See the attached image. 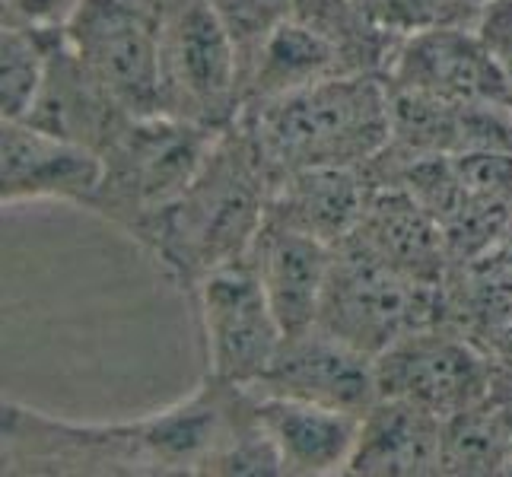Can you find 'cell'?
I'll return each instance as SVG.
<instances>
[{
    "label": "cell",
    "mask_w": 512,
    "mask_h": 477,
    "mask_svg": "<svg viewBox=\"0 0 512 477\" xmlns=\"http://www.w3.org/2000/svg\"><path fill=\"white\" fill-rule=\"evenodd\" d=\"M274 182L277 172L236 121L217 137L179 201L166 207L137 242L153 252L175 287L194 293L210 271L249 258L268 217Z\"/></svg>",
    "instance_id": "cell-1"
},
{
    "label": "cell",
    "mask_w": 512,
    "mask_h": 477,
    "mask_svg": "<svg viewBox=\"0 0 512 477\" xmlns=\"http://www.w3.org/2000/svg\"><path fill=\"white\" fill-rule=\"evenodd\" d=\"M239 125L277 175L322 166L363 169L392 140V90L376 70H350L249 105Z\"/></svg>",
    "instance_id": "cell-2"
},
{
    "label": "cell",
    "mask_w": 512,
    "mask_h": 477,
    "mask_svg": "<svg viewBox=\"0 0 512 477\" xmlns=\"http://www.w3.org/2000/svg\"><path fill=\"white\" fill-rule=\"evenodd\" d=\"M220 134L166 112L128 118L99 153L102 182L90 210L140 239L166 207L179 201Z\"/></svg>",
    "instance_id": "cell-3"
},
{
    "label": "cell",
    "mask_w": 512,
    "mask_h": 477,
    "mask_svg": "<svg viewBox=\"0 0 512 477\" xmlns=\"http://www.w3.org/2000/svg\"><path fill=\"white\" fill-rule=\"evenodd\" d=\"M160 16L163 112L226 131L242 105V55L207 0H153Z\"/></svg>",
    "instance_id": "cell-4"
},
{
    "label": "cell",
    "mask_w": 512,
    "mask_h": 477,
    "mask_svg": "<svg viewBox=\"0 0 512 477\" xmlns=\"http://www.w3.org/2000/svg\"><path fill=\"white\" fill-rule=\"evenodd\" d=\"M443 284L408 277L341 242L334 245L319 328L379 357L404 334L443 322Z\"/></svg>",
    "instance_id": "cell-5"
},
{
    "label": "cell",
    "mask_w": 512,
    "mask_h": 477,
    "mask_svg": "<svg viewBox=\"0 0 512 477\" xmlns=\"http://www.w3.org/2000/svg\"><path fill=\"white\" fill-rule=\"evenodd\" d=\"M64 35L93 80L128 115L163 112L160 16L144 0H83Z\"/></svg>",
    "instance_id": "cell-6"
},
{
    "label": "cell",
    "mask_w": 512,
    "mask_h": 477,
    "mask_svg": "<svg viewBox=\"0 0 512 477\" xmlns=\"http://www.w3.org/2000/svg\"><path fill=\"white\" fill-rule=\"evenodd\" d=\"M379 398H401L436 417L462 414L490 398L497 366L462 331L439 322L404 334L376 357Z\"/></svg>",
    "instance_id": "cell-7"
},
{
    "label": "cell",
    "mask_w": 512,
    "mask_h": 477,
    "mask_svg": "<svg viewBox=\"0 0 512 477\" xmlns=\"http://www.w3.org/2000/svg\"><path fill=\"white\" fill-rule=\"evenodd\" d=\"M194 299L201 309L207 376L245 388L258 385L287 334L252 264L242 258L210 271L194 287Z\"/></svg>",
    "instance_id": "cell-8"
},
{
    "label": "cell",
    "mask_w": 512,
    "mask_h": 477,
    "mask_svg": "<svg viewBox=\"0 0 512 477\" xmlns=\"http://www.w3.org/2000/svg\"><path fill=\"white\" fill-rule=\"evenodd\" d=\"M382 77L392 90L455 105H512V86L474 26H433L401 35Z\"/></svg>",
    "instance_id": "cell-9"
},
{
    "label": "cell",
    "mask_w": 512,
    "mask_h": 477,
    "mask_svg": "<svg viewBox=\"0 0 512 477\" xmlns=\"http://www.w3.org/2000/svg\"><path fill=\"white\" fill-rule=\"evenodd\" d=\"M252 388L264 395L303 398L363 417L379 401L376 357L312 325L303 334L284 338L271 369Z\"/></svg>",
    "instance_id": "cell-10"
},
{
    "label": "cell",
    "mask_w": 512,
    "mask_h": 477,
    "mask_svg": "<svg viewBox=\"0 0 512 477\" xmlns=\"http://www.w3.org/2000/svg\"><path fill=\"white\" fill-rule=\"evenodd\" d=\"M0 201H61L90 207L102 182V156L74 140L55 137L26 121H4L0 131Z\"/></svg>",
    "instance_id": "cell-11"
},
{
    "label": "cell",
    "mask_w": 512,
    "mask_h": 477,
    "mask_svg": "<svg viewBox=\"0 0 512 477\" xmlns=\"http://www.w3.org/2000/svg\"><path fill=\"white\" fill-rule=\"evenodd\" d=\"M344 242L427 284H446L452 268L443 229L411 191L398 185H369L363 214Z\"/></svg>",
    "instance_id": "cell-12"
},
{
    "label": "cell",
    "mask_w": 512,
    "mask_h": 477,
    "mask_svg": "<svg viewBox=\"0 0 512 477\" xmlns=\"http://www.w3.org/2000/svg\"><path fill=\"white\" fill-rule=\"evenodd\" d=\"M245 261L258 274L287 338L303 334L319 322L334 245L264 217L261 233L255 236Z\"/></svg>",
    "instance_id": "cell-13"
},
{
    "label": "cell",
    "mask_w": 512,
    "mask_h": 477,
    "mask_svg": "<svg viewBox=\"0 0 512 477\" xmlns=\"http://www.w3.org/2000/svg\"><path fill=\"white\" fill-rule=\"evenodd\" d=\"M255 398H258L261 427L280 458V474L284 477L347 474V465L360 436V414L303 401V398H287V395L255 392Z\"/></svg>",
    "instance_id": "cell-14"
},
{
    "label": "cell",
    "mask_w": 512,
    "mask_h": 477,
    "mask_svg": "<svg viewBox=\"0 0 512 477\" xmlns=\"http://www.w3.org/2000/svg\"><path fill=\"white\" fill-rule=\"evenodd\" d=\"M128 118L134 115L112 102V96L93 80V74L77 58V51L70 48L64 29H58L55 42H51L42 90L35 96L32 112L23 118L26 125L102 153Z\"/></svg>",
    "instance_id": "cell-15"
},
{
    "label": "cell",
    "mask_w": 512,
    "mask_h": 477,
    "mask_svg": "<svg viewBox=\"0 0 512 477\" xmlns=\"http://www.w3.org/2000/svg\"><path fill=\"white\" fill-rule=\"evenodd\" d=\"M443 322L478 344L497 366L512 369V245L497 242L493 249L458 261L443 284Z\"/></svg>",
    "instance_id": "cell-16"
},
{
    "label": "cell",
    "mask_w": 512,
    "mask_h": 477,
    "mask_svg": "<svg viewBox=\"0 0 512 477\" xmlns=\"http://www.w3.org/2000/svg\"><path fill=\"white\" fill-rule=\"evenodd\" d=\"M443 417L401 398H379L360 417L357 449L347 474L427 477L443 474Z\"/></svg>",
    "instance_id": "cell-17"
},
{
    "label": "cell",
    "mask_w": 512,
    "mask_h": 477,
    "mask_svg": "<svg viewBox=\"0 0 512 477\" xmlns=\"http://www.w3.org/2000/svg\"><path fill=\"white\" fill-rule=\"evenodd\" d=\"M366 198L369 182L363 169H296L277 175L268 201V220L299 229V233L328 245H341L357 226Z\"/></svg>",
    "instance_id": "cell-18"
},
{
    "label": "cell",
    "mask_w": 512,
    "mask_h": 477,
    "mask_svg": "<svg viewBox=\"0 0 512 477\" xmlns=\"http://www.w3.org/2000/svg\"><path fill=\"white\" fill-rule=\"evenodd\" d=\"M357 70L344 55V48L325 35L319 26H312L303 16H290L280 23L268 39L258 45V51L245 64V105L268 102L277 96H287L293 90H303L309 83H319L334 74H350Z\"/></svg>",
    "instance_id": "cell-19"
},
{
    "label": "cell",
    "mask_w": 512,
    "mask_h": 477,
    "mask_svg": "<svg viewBox=\"0 0 512 477\" xmlns=\"http://www.w3.org/2000/svg\"><path fill=\"white\" fill-rule=\"evenodd\" d=\"M443 474H512V439L490 401L446 417Z\"/></svg>",
    "instance_id": "cell-20"
},
{
    "label": "cell",
    "mask_w": 512,
    "mask_h": 477,
    "mask_svg": "<svg viewBox=\"0 0 512 477\" xmlns=\"http://www.w3.org/2000/svg\"><path fill=\"white\" fill-rule=\"evenodd\" d=\"M58 29L4 23L0 35V112L4 121H23L42 90L51 42Z\"/></svg>",
    "instance_id": "cell-21"
},
{
    "label": "cell",
    "mask_w": 512,
    "mask_h": 477,
    "mask_svg": "<svg viewBox=\"0 0 512 477\" xmlns=\"http://www.w3.org/2000/svg\"><path fill=\"white\" fill-rule=\"evenodd\" d=\"M353 7L373 26L401 39L433 26H474L481 0H353Z\"/></svg>",
    "instance_id": "cell-22"
},
{
    "label": "cell",
    "mask_w": 512,
    "mask_h": 477,
    "mask_svg": "<svg viewBox=\"0 0 512 477\" xmlns=\"http://www.w3.org/2000/svg\"><path fill=\"white\" fill-rule=\"evenodd\" d=\"M207 4L214 7L229 35L236 39L242 55V74L249 58L258 51V45L296 13V0H207Z\"/></svg>",
    "instance_id": "cell-23"
},
{
    "label": "cell",
    "mask_w": 512,
    "mask_h": 477,
    "mask_svg": "<svg viewBox=\"0 0 512 477\" xmlns=\"http://www.w3.org/2000/svg\"><path fill=\"white\" fill-rule=\"evenodd\" d=\"M474 29L512 86V0H484Z\"/></svg>",
    "instance_id": "cell-24"
},
{
    "label": "cell",
    "mask_w": 512,
    "mask_h": 477,
    "mask_svg": "<svg viewBox=\"0 0 512 477\" xmlns=\"http://www.w3.org/2000/svg\"><path fill=\"white\" fill-rule=\"evenodd\" d=\"M83 0H0L4 23L35 26V29H64Z\"/></svg>",
    "instance_id": "cell-25"
},
{
    "label": "cell",
    "mask_w": 512,
    "mask_h": 477,
    "mask_svg": "<svg viewBox=\"0 0 512 477\" xmlns=\"http://www.w3.org/2000/svg\"><path fill=\"white\" fill-rule=\"evenodd\" d=\"M503 242H509L512 245V217H509V226H506V239Z\"/></svg>",
    "instance_id": "cell-26"
}]
</instances>
